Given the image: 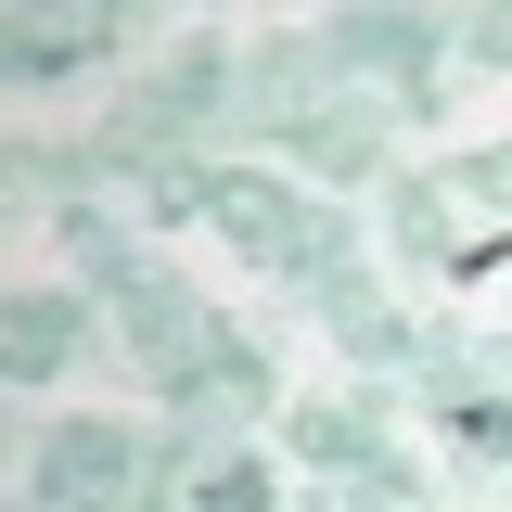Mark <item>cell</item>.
Segmentation results:
<instances>
[{"instance_id": "cell-2", "label": "cell", "mask_w": 512, "mask_h": 512, "mask_svg": "<svg viewBox=\"0 0 512 512\" xmlns=\"http://www.w3.org/2000/svg\"><path fill=\"white\" fill-rule=\"evenodd\" d=\"M77 346H90V308L77 295H13V384H52Z\"/></svg>"}, {"instance_id": "cell-3", "label": "cell", "mask_w": 512, "mask_h": 512, "mask_svg": "<svg viewBox=\"0 0 512 512\" xmlns=\"http://www.w3.org/2000/svg\"><path fill=\"white\" fill-rule=\"evenodd\" d=\"M436 39H461V26H436V13H346V26H333V52H346V64H384V77L436 64Z\"/></svg>"}, {"instance_id": "cell-1", "label": "cell", "mask_w": 512, "mask_h": 512, "mask_svg": "<svg viewBox=\"0 0 512 512\" xmlns=\"http://www.w3.org/2000/svg\"><path fill=\"white\" fill-rule=\"evenodd\" d=\"M154 448L128 436V423H64L52 436V500H103V487H128Z\"/></svg>"}, {"instance_id": "cell-4", "label": "cell", "mask_w": 512, "mask_h": 512, "mask_svg": "<svg viewBox=\"0 0 512 512\" xmlns=\"http://www.w3.org/2000/svg\"><path fill=\"white\" fill-rule=\"evenodd\" d=\"M103 39H116V13H26L13 26V64L26 77H64V64H90Z\"/></svg>"}, {"instance_id": "cell-6", "label": "cell", "mask_w": 512, "mask_h": 512, "mask_svg": "<svg viewBox=\"0 0 512 512\" xmlns=\"http://www.w3.org/2000/svg\"><path fill=\"white\" fill-rule=\"evenodd\" d=\"M461 180H474V192H500V205H512V141H500V154H474Z\"/></svg>"}, {"instance_id": "cell-5", "label": "cell", "mask_w": 512, "mask_h": 512, "mask_svg": "<svg viewBox=\"0 0 512 512\" xmlns=\"http://www.w3.org/2000/svg\"><path fill=\"white\" fill-rule=\"evenodd\" d=\"M180 512H269V474H256V461H205L180 487Z\"/></svg>"}]
</instances>
